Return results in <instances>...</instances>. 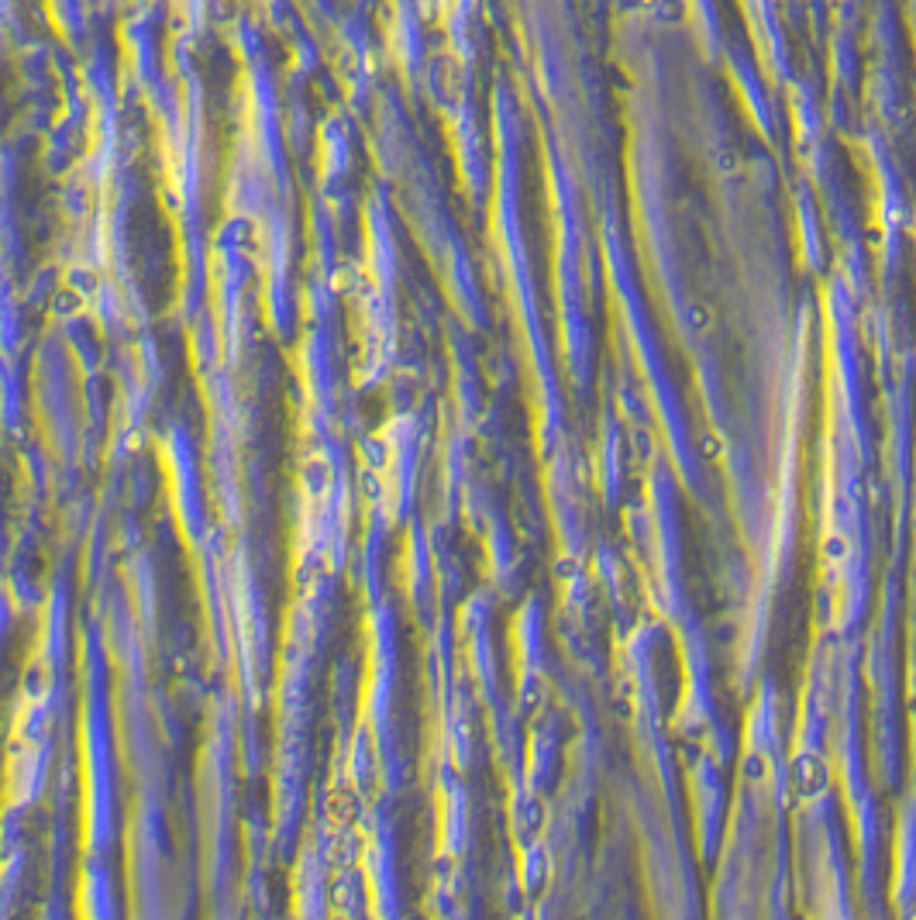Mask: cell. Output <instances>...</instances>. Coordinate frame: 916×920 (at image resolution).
<instances>
[{"label": "cell", "instance_id": "obj_2", "mask_svg": "<svg viewBox=\"0 0 916 920\" xmlns=\"http://www.w3.org/2000/svg\"><path fill=\"white\" fill-rule=\"evenodd\" d=\"M823 548H827V555H830L834 562H840L844 555H848V548H844V538H840V534L827 538V545H823Z\"/></svg>", "mask_w": 916, "mask_h": 920}, {"label": "cell", "instance_id": "obj_1", "mask_svg": "<svg viewBox=\"0 0 916 920\" xmlns=\"http://www.w3.org/2000/svg\"><path fill=\"white\" fill-rule=\"evenodd\" d=\"M789 786L796 800H817V796L827 793V786H830V769L823 762V755L817 751H803V755H796L792 759V769H789Z\"/></svg>", "mask_w": 916, "mask_h": 920}]
</instances>
